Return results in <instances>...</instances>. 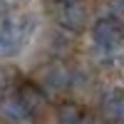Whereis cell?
I'll list each match as a JSON object with an SVG mask.
<instances>
[{
  "label": "cell",
  "instance_id": "9c48e42d",
  "mask_svg": "<svg viewBox=\"0 0 124 124\" xmlns=\"http://www.w3.org/2000/svg\"><path fill=\"white\" fill-rule=\"evenodd\" d=\"M57 124H89L85 109L75 102H62L57 107Z\"/></svg>",
  "mask_w": 124,
  "mask_h": 124
},
{
  "label": "cell",
  "instance_id": "7c38bea8",
  "mask_svg": "<svg viewBox=\"0 0 124 124\" xmlns=\"http://www.w3.org/2000/svg\"><path fill=\"white\" fill-rule=\"evenodd\" d=\"M3 5H17V3H23V0H0Z\"/></svg>",
  "mask_w": 124,
  "mask_h": 124
},
{
  "label": "cell",
  "instance_id": "4fadbf2b",
  "mask_svg": "<svg viewBox=\"0 0 124 124\" xmlns=\"http://www.w3.org/2000/svg\"><path fill=\"white\" fill-rule=\"evenodd\" d=\"M117 124H124V109H122V117H119V122Z\"/></svg>",
  "mask_w": 124,
  "mask_h": 124
},
{
  "label": "cell",
  "instance_id": "3957f363",
  "mask_svg": "<svg viewBox=\"0 0 124 124\" xmlns=\"http://www.w3.org/2000/svg\"><path fill=\"white\" fill-rule=\"evenodd\" d=\"M40 85H42L45 92L50 94H57V92H65L72 85V70L62 62H50V65L42 67L40 72Z\"/></svg>",
  "mask_w": 124,
  "mask_h": 124
},
{
  "label": "cell",
  "instance_id": "30bf717a",
  "mask_svg": "<svg viewBox=\"0 0 124 124\" xmlns=\"http://www.w3.org/2000/svg\"><path fill=\"white\" fill-rule=\"evenodd\" d=\"M10 87H13V72L5 70V67H0V99L8 94Z\"/></svg>",
  "mask_w": 124,
  "mask_h": 124
},
{
  "label": "cell",
  "instance_id": "7a4b0ae2",
  "mask_svg": "<svg viewBox=\"0 0 124 124\" xmlns=\"http://www.w3.org/2000/svg\"><path fill=\"white\" fill-rule=\"evenodd\" d=\"M55 20L67 32H82L89 23L85 0H55Z\"/></svg>",
  "mask_w": 124,
  "mask_h": 124
},
{
  "label": "cell",
  "instance_id": "277c9868",
  "mask_svg": "<svg viewBox=\"0 0 124 124\" xmlns=\"http://www.w3.org/2000/svg\"><path fill=\"white\" fill-rule=\"evenodd\" d=\"M124 40V27L117 17L112 15H104L94 20V25H92V42L99 45V47H107V45H117Z\"/></svg>",
  "mask_w": 124,
  "mask_h": 124
},
{
  "label": "cell",
  "instance_id": "52a82bcc",
  "mask_svg": "<svg viewBox=\"0 0 124 124\" xmlns=\"http://www.w3.org/2000/svg\"><path fill=\"white\" fill-rule=\"evenodd\" d=\"M99 109H102V114H104L107 122L117 124L119 117H122V109H124V89H119V87L107 89L102 94V99H99Z\"/></svg>",
  "mask_w": 124,
  "mask_h": 124
},
{
  "label": "cell",
  "instance_id": "ba28073f",
  "mask_svg": "<svg viewBox=\"0 0 124 124\" xmlns=\"http://www.w3.org/2000/svg\"><path fill=\"white\" fill-rule=\"evenodd\" d=\"M92 60L102 67H122L124 65V40L117 45H107V47H99L94 45L92 50Z\"/></svg>",
  "mask_w": 124,
  "mask_h": 124
},
{
  "label": "cell",
  "instance_id": "5b68a950",
  "mask_svg": "<svg viewBox=\"0 0 124 124\" xmlns=\"http://www.w3.org/2000/svg\"><path fill=\"white\" fill-rule=\"evenodd\" d=\"M0 117L8 124H30V122H35V114L23 104V99L17 94L0 99Z\"/></svg>",
  "mask_w": 124,
  "mask_h": 124
},
{
  "label": "cell",
  "instance_id": "8fae6325",
  "mask_svg": "<svg viewBox=\"0 0 124 124\" xmlns=\"http://www.w3.org/2000/svg\"><path fill=\"white\" fill-rule=\"evenodd\" d=\"M109 15L117 17L119 23H124V0H112V5H109Z\"/></svg>",
  "mask_w": 124,
  "mask_h": 124
},
{
  "label": "cell",
  "instance_id": "8992f818",
  "mask_svg": "<svg viewBox=\"0 0 124 124\" xmlns=\"http://www.w3.org/2000/svg\"><path fill=\"white\" fill-rule=\"evenodd\" d=\"M17 97L23 99V104L32 112V114H42L45 107H47V94L42 85H35V82H23V85L17 87Z\"/></svg>",
  "mask_w": 124,
  "mask_h": 124
},
{
  "label": "cell",
  "instance_id": "6da1fadb",
  "mask_svg": "<svg viewBox=\"0 0 124 124\" xmlns=\"http://www.w3.org/2000/svg\"><path fill=\"white\" fill-rule=\"evenodd\" d=\"M37 27L32 15H8L0 20V57H13Z\"/></svg>",
  "mask_w": 124,
  "mask_h": 124
}]
</instances>
